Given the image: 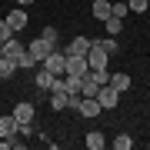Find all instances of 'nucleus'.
<instances>
[{
  "label": "nucleus",
  "mask_w": 150,
  "mask_h": 150,
  "mask_svg": "<svg viewBox=\"0 0 150 150\" xmlns=\"http://www.w3.org/2000/svg\"><path fill=\"white\" fill-rule=\"evenodd\" d=\"M90 43H93V40H87V37H77V40H70V47L64 50V54H83V57H87Z\"/></svg>",
  "instance_id": "15"
},
{
  "label": "nucleus",
  "mask_w": 150,
  "mask_h": 150,
  "mask_svg": "<svg viewBox=\"0 0 150 150\" xmlns=\"http://www.w3.org/2000/svg\"><path fill=\"white\" fill-rule=\"evenodd\" d=\"M90 13L97 17V20H107V17H110V0H93V4H90Z\"/></svg>",
  "instance_id": "14"
},
{
  "label": "nucleus",
  "mask_w": 150,
  "mask_h": 150,
  "mask_svg": "<svg viewBox=\"0 0 150 150\" xmlns=\"http://www.w3.org/2000/svg\"><path fill=\"white\" fill-rule=\"evenodd\" d=\"M127 13H130V7H127V4H110V17H120V20H123Z\"/></svg>",
  "instance_id": "23"
},
{
  "label": "nucleus",
  "mask_w": 150,
  "mask_h": 150,
  "mask_svg": "<svg viewBox=\"0 0 150 150\" xmlns=\"http://www.w3.org/2000/svg\"><path fill=\"white\" fill-rule=\"evenodd\" d=\"M83 140H87V147H90V150H103V144H107V140H103V134H97V130H90Z\"/></svg>",
  "instance_id": "17"
},
{
  "label": "nucleus",
  "mask_w": 150,
  "mask_h": 150,
  "mask_svg": "<svg viewBox=\"0 0 150 150\" xmlns=\"http://www.w3.org/2000/svg\"><path fill=\"white\" fill-rule=\"evenodd\" d=\"M64 90L67 93H80V77H67L64 74Z\"/></svg>",
  "instance_id": "19"
},
{
  "label": "nucleus",
  "mask_w": 150,
  "mask_h": 150,
  "mask_svg": "<svg viewBox=\"0 0 150 150\" xmlns=\"http://www.w3.org/2000/svg\"><path fill=\"white\" fill-rule=\"evenodd\" d=\"M97 43H100V47L107 50V57H110V54H117V50H120V43L113 40V37H107V40H97Z\"/></svg>",
  "instance_id": "22"
},
{
  "label": "nucleus",
  "mask_w": 150,
  "mask_h": 150,
  "mask_svg": "<svg viewBox=\"0 0 150 150\" xmlns=\"http://www.w3.org/2000/svg\"><path fill=\"white\" fill-rule=\"evenodd\" d=\"M113 147H117V150H130V147H134V137H130V134H117V137H113Z\"/></svg>",
  "instance_id": "18"
},
{
  "label": "nucleus",
  "mask_w": 150,
  "mask_h": 150,
  "mask_svg": "<svg viewBox=\"0 0 150 150\" xmlns=\"http://www.w3.org/2000/svg\"><path fill=\"white\" fill-rule=\"evenodd\" d=\"M13 70H17V60H10V57H0V80L13 77Z\"/></svg>",
  "instance_id": "16"
},
{
  "label": "nucleus",
  "mask_w": 150,
  "mask_h": 150,
  "mask_svg": "<svg viewBox=\"0 0 150 150\" xmlns=\"http://www.w3.org/2000/svg\"><path fill=\"white\" fill-rule=\"evenodd\" d=\"M13 37V30H10V23H7V20H0V43H7V40H10Z\"/></svg>",
  "instance_id": "24"
},
{
  "label": "nucleus",
  "mask_w": 150,
  "mask_h": 150,
  "mask_svg": "<svg viewBox=\"0 0 150 150\" xmlns=\"http://www.w3.org/2000/svg\"><path fill=\"white\" fill-rule=\"evenodd\" d=\"M50 103H54V110H67L70 107V93L67 90H50Z\"/></svg>",
  "instance_id": "13"
},
{
  "label": "nucleus",
  "mask_w": 150,
  "mask_h": 150,
  "mask_svg": "<svg viewBox=\"0 0 150 150\" xmlns=\"http://www.w3.org/2000/svg\"><path fill=\"white\" fill-rule=\"evenodd\" d=\"M87 64H90V70H103L107 67V50L100 47V43H90V50H87Z\"/></svg>",
  "instance_id": "4"
},
{
  "label": "nucleus",
  "mask_w": 150,
  "mask_h": 150,
  "mask_svg": "<svg viewBox=\"0 0 150 150\" xmlns=\"http://www.w3.org/2000/svg\"><path fill=\"white\" fill-rule=\"evenodd\" d=\"M107 83H110L117 93H127V90H130V77H127V74H110Z\"/></svg>",
  "instance_id": "12"
},
{
  "label": "nucleus",
  "mask_w": 150,
  "mask_h": 150,
  "mask_svg": "<svg viewBox=\"0 0 150 150\" xmlns=\"http://www.w3.org/2000/svg\"><path fill=\"white\" fill-rule=\"evenodd\" d=\"M17 67H23V70H33V67H37V60H33L30 54H23L20 60H17Z\"/></svg>",
  "instance_id": "26"
},
{
  "label": "nucleus",
  "mask_w": 150,
  "mask_h": 150,
  "mask_svg": "<svg viewBox=\"0 0 150 150\" xmlns=\"http://www.w3.org/2000/svg\"><path fill=\"white\" fill-rule=\"evenodd\" d=\"M17 127H20V123H17L13 113H4V117H0V137H13Z\"/></svg>",
  "instance_id": "10"
},
{
  "label": "nucleus",
  "mask_w": 150,
  "mask_h": 150,
  "mask_svg": "<svg viewBox=\"0 0 150 150\" xmlns=\"http://www.w3.org/2000/svg\"><path fill=\"white\" fill-rule=\"evenodd\" d=\"M23 54H27V47H23V43L17 40V37H10V40L4 43V57H10V60H20Z\"/></svg>",
  "instance_id": "8"
},
{
  "label": "nucleus",
  "mask_w": 150,
  "mask_h": 150,
  "mask_svg": "<svg viewBox=\"0 0 150 150\" xmlns=\"http://www.w3.org/2000/svg\"><path fill=\"white\" fill-rule=\"evenodd\" d=\"M90 77H93L97 83H107V80H110V74H107V67H103V70H90Z\"/></svg>",
  "instance_id": "27"
},
{
  "label": "nucleus",
  "mask_w": 150,
  "mask_h": 150,
  "mask_svg": "<svg viewBox=\"0 0 150 150\" xmlns=\"http://www.w3.org/2000/svg\"><path fill=\"white\" fill-rule=\"evenodd\" d=\"M80 117H97L100 113V103H97V97H80V107H77Z\"/></svg>",
  "instance_id": "7"
},
{
  "label": "nucleus",
  "mask_w": 150,
  "mask_h": 150,
  "mask_svg": "<svg viewBox=\"0 0 150 150\" xmlns=\"http://www.w3.org/2000/svg\"><path fill=\"white\" fill-rule=\"evenodd\" d=\"M54 43H50V40H43V37H37V40H30V47H27V54L33 57V60H37V64H43V60H47L50 54H54Z\"/></svg>",
  "instance_id": "1"
},
{
  "label": "nucleus",
  "mask_w": 150,
  "mask_h": 150,
  "mask_svg": "<svg viewBox=\"0 0 150 150\" xmlns=\"http://www.w3.org/2000/svg\"><path fill=\"white\" fill-rule=\"evenodd\" d=\"M40 67H43V70H50V74H57V77H64V70H67V54H57V50H54V54L43 60Z\"/></svg>",
  "instance_id": "5"
},
{
  "label": "nucleus",
  "mask_w": 150,
  "mask_h": 150,
  "mask_svg": "<svg viewBox=\"0 0 150 150\" xmlns=\"http://www.w3.org/2000/svg\"><path fill=\"white\" fill-rule=\"evenodd\" d=\"M13 117H17V123H30V120H33V103L20 100V103L13 107Z\"/></svg>",
  "instance_id": "9"
},
{
  "label": "nucleus",
  "mask_w": 150,
  "mask_h": 150,
  "mask_svg": "<svg viewBox=\"0 0 150 150\" xmlns=\"http://www.w3.org/2000/svg\"><path fill=\"white\" fill-rule=\"evenodd\" d=\"M40 37H43V40H50V43L57 47V30H54V27H43V33H40Z\"/></svg>",
  "instance_id": "28"
},
{
  "label": "nucleus",
  "mask_w": 150,
  "mask_h": 150,
  "mask_svg": "<svg viewBox=\"0 0 150 150\" xmlns=\"http://www.w3.org/2000/svg\"><path fill=\"white\" fill-rule=\"evenodd\" d=\"M4 20L10 23V30H13V33H20L23 27H27V10H23V7H13V10L4 17Z\"/></svg>",
  "instance_id": "6"
},
{
  "label": "nucleus",
  "mask_w": 150,
  "mask_h": 150,
  "mask_svg": "<svg viewBox=\"0 0 150 150\" xmlns=\"http://www.w3.org/2000/svg\"><path fill=\"white\" fill-rule=\"evenodd\" d=\"M20 147V140H13V137H0V150H17Z\"/></svg>",
  "instance_id": "25"
},
{
  "label": "nucleus",
  "mask_w": 150,
  "mask_h": 150,
  "mask_svg": "<svg viewBox=\"0 0 150 150\" xmlns=\"http://www.w3.org/2000/svg\"><path fill=\"white\" fill-rule=\"evenodd\" d=\"M97 90H100V83H97L90 74H83L80 77V97H97Z\"/></svg>",
  "instance_id": "11"
},
{
  "label": "nucleus",
  "mask_w": 150,
  "mask_h": 150,
  "mask_svg": "<svg viewBox=\"0 0 150 150\" xmlns=\"http://www.w3.org/2000/svg\"><path fill=\"white\" fill-rule=\"evenodd\" d=\"M67 77H83V74H90V64H87V57L83 54H67V70H64Z\"/></svg>",
  "instance_id": "2"
},
{
  "label": "nucleus",
  "mask_w": 150,
  "mask_h": 150,
  "mask_svg": "<svg viewBox=\"0 0 150 150\" xmlns=\"http://www.w3.org/2000/svg\"><path fill=\"white\" fill-rule=\"evenodd\" d=\"M103 23H107V33H120L123 30V20H120V17H107Z\"/></svg>",
  "instance_id": "20"
},
{
  "label": "nucleus",
  "mask_w": 150,
  "mask_h": 150,
  "mask_svg": "<svg viewBox=\"0 0 150 150\" xmlns=\"http://www.w3.org/2000/svg\"><path fill=\"white\" fill-rule=\"evenodd\" d=\"M17 4H20V7H30V4H33V0H17Z\"/></svg>",
  "instance_id": "29"
},
{
  "label": "nucleus",
  "mask_w": 150,
  "mask_h": 150,
  "mask_svg": "<svg viewBox=\"0 0 150 150\" xmlns=\"http://www.w3.org/2000/svg\"><path fill=\"white\" fill-rule=\"evenodd\" d=\"M127 7L134 13H147V7H150V0H127Z\"/></svg>",
  "instance_id": "21"
},
{
  "label": "nucleus",
  "mask_w": 150,
  "mask_h": 150,
  "mask_svg": "<svg viewBox=\"0 0 150 150\" xmlns=\"http://www.w3.org/2000/svg\"><path fill=\"white\" fill-rule=\"evenodd\" d=\"M120 100V93L113 90L110 83H100V90H97V103H100V110H113Z\"/></svg>",
  "instance_id": "3"
}]
</instances>
